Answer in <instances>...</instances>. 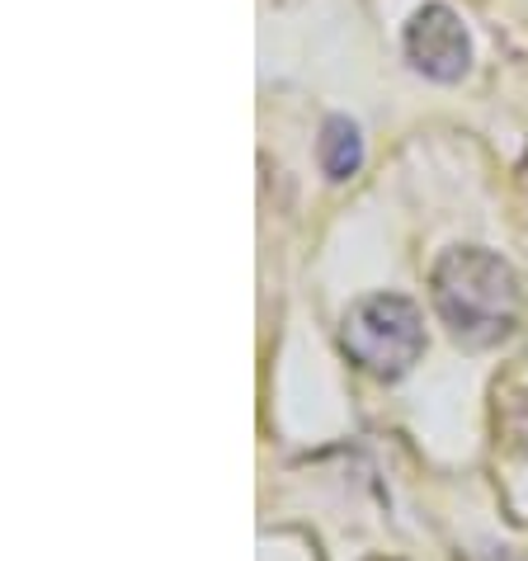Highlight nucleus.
<instances>
[{
  "label": "nucleus",
  "instance_id": "nucleus-2",
  "mask_svg": "<svg viewBox=\"0 0 528 561\" xmlns=\"http://www.w3.org/2000/svg\"><path fill=\"white\" fill-rule=\"evenodd\" d=\"M340 350L349 354V364L368 373L378 382H397L421 364L425 354V321L421 307L401 293H372L345 311L340 325Z\"/></svg>",
  "mask_w": 528,
  "mask_h": 561
},
{
  "label": "nucleus",
  "instance_id": "nucleus-3",
  "mask_svg": "<svg viewBox=\"0 0 528 561\" xmlns=\"http://www.w3.org/2000/svg\"><path fill=\"white\" fill-rule=\"evenodd\" d=\"M401 48H406L411 57V67L429 76V81H444V85H454L468 76L472 67V38H468V28H462V20L448 5H421L411 14V24H406V34H401Z\"/></svg>",
  "mask_w": 528,
  "mask_h": 561
},
{
  "label": "nucleus",
  "instance_id": "nucleus-4",
  "mask_svg": "<svg viewBox=\"0 0 528 561\" xmlns=\"http://www.w3.org/2000/svg\"><path fill=\"white\" fill-rule=\"evenodd\" d=\"M317 156H321V170H325V180H335V184H345L349 175H359V165H364V137L359 128H354L349 118H325V128H321V142H317Z\"/></svg>",
  "mask_w": 528,
  "mask_h": 561
},
{
  "label": "nucleus",
  "instance_id": "nucleus-5",
  "mask_svg": "<svg viewBox=\"0 0 528 561\" xmlns=\"http://www.w3.org/2000/svg\"><path fill=\"white\" fill-rule=\"evenodd\" d=\"M372 561H387V557H372Z\"/></svg>",
  "mask_w": 528,
  "mask_h": 561
},
{
  "label": "nucleus",
  "instance_id": "nucleus-1",
  "mask_svg": "<svg viewBox=\"0 0 528 561\" xmlns=\"http://www.w3.org/2000/svg\"><path fill=\"white\" fill-rule=\"evenodd\" d=\"M429 298L439 321L468 350L501 345L519 325V307H524L515 270L501 255L481 251V245H454V251L434 260Z\"/></svg>",
  "mask_w": 528,
  "mask_h": 561
}]
</instances>
